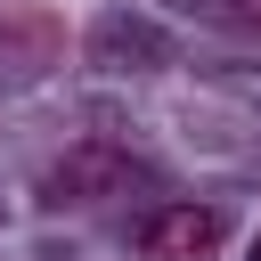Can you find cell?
<instances>
[{
  "mask_svg": "<svg viewBox=\"0 0 261 261\" xmlns=\"http://www.w3.org/2000/svg\"><path fill=\"white\" fill-rule=\"evenodd\" d=\"M253 261H261V245H253Z\"/></svg>",
  "mask_w": 261,
  "mask_h": 261,
  "instance_id": "4",
  "label": "cell"
},
{
  "mask_svg": "<svg viewBox=\"0 0 261 261\" xmlns=\"http://www.w3.org/2000/svg\"><path fill=\"white\" fill-rule=\"evenodd\" d=\"M130 179H139V163L122 155V147H106V139H82V147H65L49 171H41V204H106V196H130Z\"/></svg>",
  "mask_w": 261,
  "mask_h": 261,
  "instance_id": "1",
  "label": "cell"
},
{
  "mask_svg": "<svg viewBox=\"0 0 261 261\" xmlns=\"http://www.w3.org/2000/svg\"><path fill=\"white\" fill-rule=\"evenodd\" d=\"M228 212L220 204H155L139 220V261H220Z\"/></svg>",
  "mask_w": 261,
  "mask_h": 261,
  "instance_id": "2",
  "label": "cell"
},
{
  "mask_svg": "<svg viewBox=\"0 0 261 261\" xmlns=\"http://www.w3.org/2000/svg\"><path fill=\"white\" fill-rule=\"evenodd\" d=\"M212 16L237 24V33H261V0H212Z\"/></svg>",
  "mask_w": 261,
  "mask_h": 261,
  "instance_id": "3",
  "label": "cell"
}]
</instances>
